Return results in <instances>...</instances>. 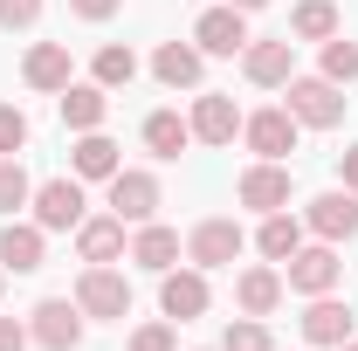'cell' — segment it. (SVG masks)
<instances>
[{
  "label": "cell",
  "instance_id": "28",
  "mask_svg": "<svg viewBox=\"0 0 358 351\" xmlns=\"http://www.w3.org/2000/svg\"><path fill=\"white\" fill-rule=\"evenodd\" d=\"M28 200H35V179H28V166H21V159H0V214L14 220Z\"/></svg>",
  "mask_w": 358,
  "mask_h": 351
},
{
  "label": "cell",
  "instance_id": "11",
  "mask_svg": "<svg viewBox=\"0 0 358 351\" xmlns=\"http://www.w3.org/2000/svg\"><path fill=\"white\" fill-rule=\"evenodd\" d=\"M296 131H303V124H296L282 103H262V110L241 117V138H248L255 159H289V152H296Z\"/></svg>",
  "mask_w": 358,
  "mask_h": 351
},
{
  "label": "cell",
  "instance_id": "17",
  "mask_svg": "<svg viewBox=\"0 0 358 351\" xmlns=\"http://www.w3.org/2000/svg\"><path fill=\"white\" fill-rule=\"evenodd\" d=\"M345 338H352V303H338V289L331 296H310V310H303V345L338 351Z\"/></svg>",
  "mask_w": 358,
  "mask_h": 351
},
{
  "label": "cell",
  "instance_id": "22",
  "mask_svg": "<svg viewBox=\"0 0 358 351\" xmlns=\"http://www.w3.org/2000/svg\"><path fill=\"white\" fill-rule=\"evenodd\" d=\"M303 234H310V227H303V220L289 214V207H275V214H262V227H255V248H262V262H289V255H296V248H303Z\"/></svg>",
  "mask_w": 358,
  "mask_h": 351
},
{
  "label": "cell",
  "instance_id": "19",
  "mask_svg": "<svg viewBox=\"0 0 358 351\" xmlns=\"http://www.w3.org/2000/svg\"><path fill=\"white\" fill-rule=\"evenodd\" d=\"M234 303H241V317H268V310L282 303V268L275 262H255L234 275Z\"/></svg>",
  "mask_w": 358,
  "mask_h": 351
},
{
  "label": "cell",
  "instance_id": "15",
  "mask_svg": "<svg viewBox=\"0 0 358 351\" xmlns=\"http://www.w3.org/2000/svg\"><path fill=\"white\" fill-rule=\"evenodd\" d=\"M303 227H310L317 241H352L358 234V193H345V186L317 193L310 207H303Z\"/></svg>",
  "mask_w": 358,
  "mask_h": 351
},
{
  "label": "cell",
  "instance_id": "9",
  "mask_svg": "<svg viewBox=\"0 0 358 351\" xmlns=\"http://www.w3.org/2000/svg\"><path fill=\"white\" fill-rule=\"evenodd\" d=\"M186 124H193L200 145H234V138H241V103H234L227 89H193Z\"/></svg>",
  "mask_w": 358,
  "mask_h": 351
},
{
  "label": "cell",
  "instance_id": "23",
  "mask_svg": "<svg viewBox=\"0 0 358 351\" xmlns=\"http://www.w3.org/2000/svg\"><path fill=\"white\" fill-rule=\"evenodd\" d=\"M117 166H124L117 138H103V131H76V145H69V173H76V179H110Z\"/></svg>",
  "mask_w": 358,
  "mask_h": 351
},
{
  "label": "cell",
  "instance_id": "8",
  "mask_svg": "<svg viewBox=\"0 0 358 351\" xmlns=\"http://www.w3.org/2000/svg\"><path fill=\"white\" fill-rule=\"evenodd\" d=\"M103 186H110V214L124 220V227H145V220H159V179L145 173V166H117Z\"/></svg>",
  "mask_w": 358,
  "mask_h": 351
},
{
  "label": "cell",
  "instance_id": "37",
  "mask_svg": "<svg viewBox=\"0 0 358 351\" xmlns=\"http://www.w3.org/2000/svg\"><path fill=\"white\" fill-rule=\"evenodd\" d=\"M227 7H241V14H262L268 0H227Z\"/></svg>",
  "mask_w": 358,
  "mask_h": 351
},
{
  "label": "cell",
  "instance_id": "33",
  "mask_svg": "<svg viewBox=\"0 0 358 351\" xmlns=\"http://www.w3.org/2000/svg\"><path fill=\"white\" fill-rule=\"evenodd\" d=\"M42 21V0H0V28H35Z\"/></svg>",
  "mask_w": 358,
  "mask_h": 351
},
{
  "label": "cell",
  "instance_id": "34",
  "mask_svg": "<svg viewBox=\"0 0 358 351\" xmlns=\"http://www.w3.org/2000/svg\"><path fill=\"white\" fill-rule=\"evenodd\" d=\"M69 14L76 21H110V14H124V0H69Z\"/></svg>",
  "mask_w": 358,
  "mask_h": 351
},
{
  "label": "cell",
  "instance_id": "4",
  "mask_svg": "<svg viewBox=\"0 0 358 351\" xmlns=\"http://www.w3.org/2000/svg\"><path fill=\"white\" fill-rule=\"evenodd\" d=\"M241 248H248V234H241L234 214H214V220H200V227L186 234V262L193 268H234Z\"/></svg>",
  "mask_w": 358,
  "mask_h": 351
},
{
  "label": "cell",
  "instance_id": "30",
  "mask_svg": "<svg viewBox=\"0 0 358 351\" xmlns=\"http://www.w3.org/2000/svg\"><path fill=\"white\" fill-rule=\"evenodd\" d=\"M221 351H275V338H268L262 317H234V324H227V338H221Z\"/></svg>",
  "mask_w": 358,
  "mask_h": 351
},
{
  "label": "cell",
  "instance_id": "16",
  "mask_svg": "<svg viewBox=\"0 0 358 351\" xmlns=\"http://www.w3.org/2000/svg\"><path fill=\"white\" fill-rule=\"evenodd\" d=\"M42 255H48V234L35 220H7V227H0V268H7V275H35Z\"/></svg>",
  "mask_w": 358,
  "mask_h": 351
},
{
  "label": "cell",
  "instance_id": "39",
  "mask_svg": "<svg viewBox=\"0 0 358 351\" xmlns=\"http://www.w3.org/2000/svg\"><path fill=\"white\" fill-rule=\"evenodd\" d=\"M0 289H7V268H0Z\"/></svg>",
  "mask_w": 358,
  "mask_h": 351
},
{
  "label": "cell",
  "instance_id": "21",
  "mask_svg": "<svg viewBox=\"0 0 358 351\" xmlns=\"http://www.w3.org/2000/svg\"><path fill=\"white\" fill-rule=\"evenodd\" d=\"M55 103H62V124L69 131H103V117H110V89L103 83H69Z\"/></svg>",
  "mask_w": 358,
  "mask_h": 351
},
{
  "label": "cell",
  "instance_id": "12",
  "mask_svg": "<svg viewBox=\"0 0 358 351\" xmlns=\"http://www.w3.org/2000/svg\"><path fill=\"white\" fill-rule=\"evenodd\" d=\"M207 303H214V289H207V268H166V275H159V310H166L173 324L207 317Z\"/></svg>",
  "mask_w": 358,
  "mask_h": 351
},
{
  "label": "cell",
  "instance_id": "14",
  "mask_svg": "<svg viewBox=\"0 0 358 351\" xmlns=\"http://www.w3.org/2000/svg\"><path fill=\"white\" fill-rule=\"evenodd\" d=\"M21 83L42 89V96H62V89L76 83V62H69V42H35L21 55Z\"/></svg>",
  "mask_w": 358,
  "mask_h": 351
},
{
  "label": "cell",
  "instance_id": "29",
  "mask_svg": "<svg viewBox=\"0 0 358 351\" xmlns=\"http://www.w3.org/2000/svg\"><path fill=\"white\" fill-rule=\"evenodd\" d=\"M317 76H331V83L352 89V76H358V42H345V28L324 42V62H317Z\"/></svg>",
  "mask_w": 358,
  "mask_h": 351
},
{
  "label": "cell",
  "instance_id": "7",
  "mask_svg": "<svg viewBox=\"0 0 358 351\" xmlns=\"http://www.w3.org/2000/svg\"><path fill=\"white\" fill-rule=\"evenodd\" d=\"M28 338L42 351H76L83 345V310H76V296H42V303L28 310Z\"/></svg>",
  "mask_w": 358,
  "mask_h": 351
},
{
  "label": "cell",
  "instance_id": "5",
  "mask_svg": "<svg viewBox=\"0 0 358 351\" xmlns=\"http://www.w3.org/2000/svg\"><path fill=\"white\" fill-rule=\"evenodd\" d=\"M28 207H35V227H42V234H69V227H83L90 200H83V179L69 173V179H42Z\"/></svg>",
  "mask_w": 358,
  "mask_h": 351
},
{
  "label": "cell",
  "instance_id": "3",
  "mask_svg": "<svg viewBox=\"0 0 358 351\" xmlns=\"http://www.w3.org/2000/svg\"><path fill=\"white\" fill-rule=\"evenodd\" d=\"M338 282H345L338 241H303V248L282 262V289H296V296H331Z\"/></svg>",
  "mask_w": 358,
  "mask_h": 351
},
{
  "label": "cell",
  "instance_id": "31",
  "mask_svg": "<svg viewBox=\"0 0 358 351\" xmlns=\"http://www.w3.org/2000/svg\"><path fill=\"white\" fill-rule=\"evenodd\" d=\"M21 152H28V110L0 103V159H21Z\"/></svg>",
  "mask_w": 358,
  "mask_h": 351
},
{
  "label": "cell",
  "instance_id": "32",
  "mask_svg": "<svg viewBox=\"0 0 358 351\" xmlns=\"http://www.w3.org/2000/svg\"><path fill=\"white\" fill-rule=\"evenodd\" d=\"M131 351H179V324H173V317L138 324V331H131Z\"/></svg>",
  "mask_w": 358,
  "mask_h": 351
},
{
  "label": "cell",
  "instance_id": "36",
  "mask_svg": "<svg viewBox=\"0 0 358 351\" xmlns=\"http://www.w3.org/2000/svg\"><path fill=\"white\" fill-rule=\"evenodd\" d=\"M338 186H345V193H358V145H345V152H338Z\"/></svg>",
  "mask_w": 358,
  "mask_h": 351
},
{
  "label": "cell",
  "instance_id": "18",
  "mask_svg": "<svg viewBox=\"0 0 358 351\" xmlns=\"http://www.w3.org/2000/svg\"><path fill=\"white\" fill-rule=\"evenodd\" d=\"M76 255H83V262H117V255H131L124 220H117V214H83V227H76Z\"/></svg>",
  "mask_w": 358,
  "mask_h": 351
},
{
  "label": "cell",
  "instance_id": "6",
  "mask_svg": "<svg viewBox=\"0 0 358 351\" xmlns=\"http://www.w3.org/2000/svg\"><path fill=\"white\" fill-rule=\"evenodd\" d=\"M241 76L255 89H282L289 76H296V35H248V48H241Z\"/></svg>",
  "mask_w": 358,
  "mask_h": 351
},
{
  "label": "cell",
  "instance_id": "35",
  "mask_svg": "<svg viewBox=\"0 0 358 351\" xmlns=\"http://www.w3.org/2000/svg\"><path fill=\"white\" fill-rule=\"evenodd\" d=\"M35 338H28V324L21 317H0V351H28Z\"/></svg>",
  "mask_w": 358,
  "mask_h": 351
},
{
  "label": "cell",
  "instance_id": "24",
  "mask_svg": "<svg viewBox=\"0 0 358 351\" xmlns=\"http://www.w3.org/2000/svg\"><path fill=\"white\" fill-rule=\"evenodd\" d=\"M131 262L152 268V275H166V268H179V227H159V220H145L131 234Z\"/></svg>",
  "mask_w": 358,
  "mask_h": 351
},
{
  "label": "cell",
  "instance_id": "38",
  "mask_svg": "<svg viewBox=\"0 0 358 351\" xmlns=\"http://www.w3.org/2000/svg\"><path fill=\"white\" fill-rule=\"evenodd\" d=\"M338 351H358V338H345V345H338Z\"/></svg>",
  "mask_w": 358,
  "mask_h": 351
},
{
  "label": "cell",
  "instance_id": "10",
  "mask_svg": "<svg viewBox=\"0 0 358 351\" xmlns=\"http://www.w3.org/2000/svg\"><path fill=\"white\" fill-rule=\"evenodd\" d=\"M234 200H241L248 214H275V207H289V159H255L248 173L234 179Z\"/></svg>",
  "mask_w": 358,
  "mask_h": 351
},
{
  "label": "cell",
  "instance_id": "1",
  "mask_svg": "<svg viewBox=\"0 0 358 351\" xmlns=\"http://www.w3.org/2000/svg\"><path fill=\"white\" fill-rule=\"evenodd\" d=\"M282 110L303 124V131H338L345 124V83H331V76H289L282 83Z\"/></svg>",
  "mask_w": 358,
  "mask_h": 351
},
{
  "label": "cell",
  "instance_id": "13",
  "mask_svg": "<svg viewBox=\"0 0 358 351\" xmlns=\"http://www.w3.org/2000/svg\"><path fill=\"white\" fill-rule=\"evenodd\" d=\"M193 48H200V55H241V48H248V14H241V7H207V14H200V21H193Z\"/></svg>",
  "mask_w": 358,
  "mask_h": 351
},
{
  "label": "cell",
  "instance_id": "25",
  "mask_svg": "<svg viewBox=\"0 0 358 351\" xmlns=\"http://www.w3.org/2000/svg\"><path fill=\"white\" fill-rule=\"evenodd\" d=\"M186 145H193V124H186L179 110H152V117H145V152H152V159H179Z\"/></svg>",
  "mask_w": 358,
  "mask_h": 351
},
{
  "label": "cell",
  "instance_id": "20",
  "mask_svg": "<svg viewBox=\"0 0 358 351\" xmlns=\"http://www.w3.org/2000/svg\"><path fill=\"white\" fill-rule=\"evenodd\" d=\"M152 76L166 89H200V76H207V55L193 42H159V55H152Z\"/></svg>",
  "mask_w": 358,
  "mask_h": 351
},
{
  "label": "cell",
  "instance_id": "26",
  "mask_svg": "<svg viewBox=\"0 0 358 351\" xmlns=\"http://www.w3.org/2000/svg\"><path fill=\"white\" fill-rule=\"evenodd\" d=\"M345 21H338V0H296L289 7V35L296 42H331Z\"/></svg>",
  "mask_w": 358,
  "mask_h": 351
},
{
  "label": "cell",
  "instance_id": "27",
  "mask_svg": "<svg viewBox=\"0 0 358 351\" xmlns=\"http://www.w3.org/2000/svg\"><path fill=\"white\" fill-rule=\"evenodd\" d=\"M131 76H138V55L124 42H103L96 55H90V83H103V89H131Z\"/></svg>",
  "mask_w": 358,
  "mask_h": 351
},
{
  "label": "cell",
  "instance_id": "2",
  "mask_svg": "<svg viewBox=\"0 0 358 351\" xmlns=\"http://www.w3.org/2000/svg\"><path fill=\"white\" fill-rule=\"evenodd\" d=\"M76 310L83 317H103V324H124L131 317V275L110 268V262H90L76 275Z\"/></svg>",
  "mask_w": 358,
  "mask_h": 351
}]
</instances>
